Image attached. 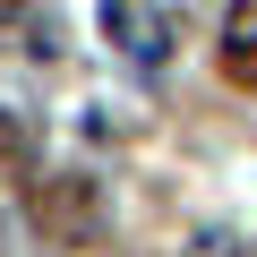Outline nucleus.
<instances>
[{
	"instance_id": "1",
	"label": "nucleus",
	"mask_w": 257,
	"mask_h": 257,
	"mask_svg": "<svg viewBox=\"0 0 257 257\" xmlns=\"http://www.w3.org/2000/svg\"><path fill=\"white\" fill-rule=\"evenodd\" d=\"M43 223H52L60 240L94 231V189H86V180H52V189H43Z\"/></svg>"
},
{
	"instance_id": "2",
	"label": "nucleus",
	"mask_w": 257,
	"mask_h": 257,
	"mask_svg": "<svg viewBox=\"0 0 257 257\" xmlns=\"http://www.w3.org/2000/svg\"><path fill=\"white\" fill-rule=\"evenodd\" d=\"M223 60H231V77L257 86V9H231V26H223Z\"/></svg>"
}]
</instances>
